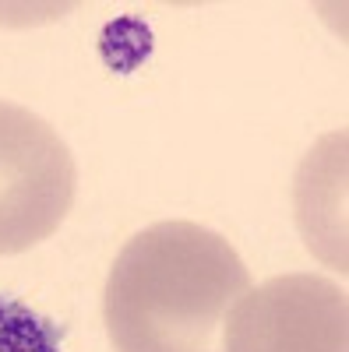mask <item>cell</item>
<instances>
[{
  "label": "cell",
  "mask_w": 349,
  "mask_h": 352,
  "mask_svg": "<svg viewBox=\"0 0 349 352\" xmlns=\"http://www.w3.org/2000/svg\"><path fill=\"white\" fill-rule=\"evenodd\" d=\"M74 190L78 166L56 127L0 99V257L50 240L67 219Z\"/></svg>",
  "instance_id": "2"
},
{
  "label": "cell",
  "mask_w": 349,
  "mask_h": 352,
  "mask_svg": "<svg viewBox=\"0 0 349 352\" xmlns=\"http://www.w3.org/2000/svg\"><path fill=\"white\" fill-rule=\"evenodd\" d=\"M226 352H349L346 289L321 275H275L229 310Z\"/></svg>",
  "instance_id": "3"
},
{
  "label": "cell",
  "mask_w": 349,
  "mask_h": 352,
  "mask_svg": "<svg viewBox=\"0 0 349 352\" xmlns=\"http://www.w3.org/2000/svg\"><path fill=\"white\" fill-rule=\"evenodd\" d=\"M251 289L247 264L215 229L156 222L120 247L103 317L116 352H226V320Z\"/></svg>",
  "instance_id": "1"
},
{
  "label": "cell",
  "mask_w": 349,
  "mask_h": 352,
  "mask_svg": "<svg viewBox=\"0 0 349 352\" xmlns=\"http://www.w3.org/2000/svg\"><path fill=\"white\" fill-rule=\"evenodd\" d=\"M0 352H61V328L28 303L0 292Z\"/></svg>",
  "instance_id": "4"
}]
</instances>
